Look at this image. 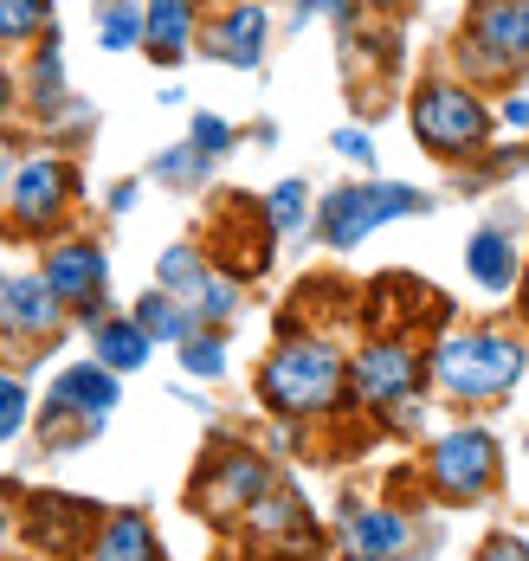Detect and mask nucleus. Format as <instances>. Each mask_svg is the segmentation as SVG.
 <instances>
[{
  "instance_id": "obj_2",
  "label": "nucleus",
  "mask_w": 529,
  "mask_h": 561,
  "mask_svg": "<svg viewBox=\"0 0 529 561\" xmlns=\"http://www.w3.org/2000/svg\"><path fill=\"white\" fill-rule=\"evenodd\" d=\"M265 407L272 413H323L336 388H343V362H336V348H323V342H285L272 362H265Z\"/></svg>"
},
{
  "instance_id": "obj_27",
  "label": "nucleus",
  "mask_w": 529,
  "mask_h": 561,
  "mask_svg": "<svg viewBox=\"0 0 529 561\" xmlns=\"http://www.w3.org/2000/svg\"><path fill=\"white\" fill-rule=\"evenodd\" d=\"M227 142H233V129L220 123V116H194V156L207 162V156H227Z\"/></svg>"
},
{
  "instance_id": "obj_11",
  "label": "nucleus",
  "mask_w": 529,
  "mask_h": 561,
  "mask_svg": "<svg viewBox=\"0 0 529 561\" xmlns=\"http://www.w3.org/2000/svg\"><path fill=\"white\" fill-rule=\"evenodd\" d=\"M0 323L13 336H46L59 330V297L46 290V278H0Z\"/></svg>"
},
{
  "instance_id": "obj_17",
  "label": "nucleus",
  "mask_w": 529,
  "mask_h": 561,
  "mask_svg": "<svg viewBox=\"0 0 529 561\" xmlns=\"http://www.w3.org/2000/svg\"><path fill=\"white\" fill-rule=\"evenodd\" d=\"M465 265H471V278L484 284V290H510V284H517V245H510L497 226H484V232L471 239Z\"/></svg>"
},
{
  "instance_id": "obj_12",
  "label": "nucleus",
  "mask_w": 529,
  "mask_h": 561,
  "mask_svg": "<svg viewBox=\"0 0 529 561\" xmlns=\"http://www.w3.org/2000/svg\"><path fill=\"white\" fill-rule=\"evenodd\" d=\"M46 290L59 297V304H91L97 290H104V252L97 245H65V252H53L46 259Z\"/></svg>"
},
{
  "instance_id": "obj_29",
  "label": "nucleus",
  "mask_w": 529,
  "mask_h": 561,
  "mask_svg": "<svg viewBox=\"0 0 529 561\" xmlns=\"http://www.w3.org/2000/svg\"><path fill=\"white\" fill-rule=\"evenodd\" d=\"M297 13L310 20V13H330V20H349L355 13V0H297Z\"/></svg>"
},
{
  "instance_id": "obj_5",
  "label": "nucleus",
  "mask_w": 529,
  "mask_h": 561,
  "mask_svg": "<svg viewBox=\"0 0 529 561\" xmlns=\"http://www.w3.org/2000/svg\"><path fill=\"white\" fill-rule=\"evenodd\" d=\"M497 478V439L491 433H446L439 446H433V484L446 491V497H478L484 484Z\"/></svg>"
},
{
  "instance_id": "obj_32",
  "label": "nucleus",
  "mask_w": 529,
  "mask_h": 561,
  "mask_svg": "<svg viewBox=\"0 0 529 561\" xmlns=\"http://www.w3.org/2000/svg\"><path fill=\"white\" fill-rule=\"evenodd\" d=\"M0 542H7V504H0Z\"/></svg>"
},
{
  "instance_id": "obj_15",
  "label": "nucleus",
  "mask_w": 529,
  "mask_h": 561,
  "mask_svg": "<svg viewBox=\"0 0 529 561\" xmlns=\"http://www.w3.org/2000/svg\"><path fill=\"white\" fill-rule=\"evenodd\" d=\"M394 549H407V523L394 510H355L349 516V556L388 561Z\"/></svg>"
},
{
  "instance_id": "obj_13",
  "label": "nucleus",
  "mask_w": 529,
  "mask_h": 561,
  "mask_svg": "<svg viewBox=\"0 0 529 561\" xmlns=\"http://www.w3.org/2000/svg\"><path fill=\"white\" fill-rule=\"evenodd\" d=\"M258 46H265V7H252V0H239L207 39V53L227 65H258Z\"/></svg>"
},
{
  "instance_id": "obj_24",
  "label": "nucleus",
  "mask_w": 529,
  "mask_h": 561,
  "mask_svg": "<svg viewBox=\"0 0 529 561\" xmlns=\"http://www.w3.org/2000/svg\"><path fill=\"white\" fill-rule=\"evenodd\" d=\"M181 362H187V375H220L227 368V342L220 336H181Z\"/></svg>"
},
{
  "instance_id": "obj_22",
  "label": "nucleus",
  "mask_w": 529,
  "mask_h": 561,
  "mask_svg": "<svg viewBox=\"0 0 529 561\" xmlns=\"http://www.w3.org/2000/svg\"><path fill=\"white\" fill-rule=\"evenodd\" d=\"M46 26V0H0V46H20Z\"/></svg>"
},
{
  "instance_id": "obj_7",
  "label": "nucleus",
  "mask_w": 529,
  "mask_h": 561,
  "mask_svg": "<svg viewBox=\"0 0 529 561\" xmlns=\"http://www.w3.org/2000/svg\"><path fill=\"white\" fill-rule=\"evenodd\" d=\"M413 381H419V355L401 348V342H375V348L355 355V388H361V400H375V407L407 400Z\"/></svg>"
},
{
  "instance_id": "obj_18",
  "label": "nucleus",
  "mask_w": 529,
  "mask_h": 561,
  "mask_svg": "<svg viewBox=\"0 0 529 561\" xmlns=\"http://www.w3.org/2000/svg\"><path fill=\"white\" fill-rule=\"evenodd\" d=\"M97 46H111V53L142 46V7L136 0H97Z\"/></svg>"
},
{
  "instance_id": "obj_34",
  "label": "nucleus",
  "mask_w": 529,
  "mask_h": 561,
  "mask_svg": "<svg viewBox=\"0 0 529 561\" xmlns=\"http://www.w3.org/2000/svg\"><path fill=\"white\" fill-rule=\"evenodd\" d=\"M0 104H7V78H0Z\"/></svg>"
},
{
  "instance_id": "obj_8",
  "label": "nucleus",
  "mask_w": 529,
  "mask_h": 561,
  "mask_svg": "<svg viewBox=\"0 0 529 561\" xmlns=\"http://www.w3.org/2000/svg\"><path fill=\"white\" fill-rule=\"evenodd\" d=\"M111 407H117V375H111V368H97V362H84V368H65L59 381H53V393H46V420L78 413L84 426H97Z\"/></svg>"
},
{
  "instance_id": "obj_31",
  "label": "nucleus",
  "mask_w": 529,
  "mask_h": 561,
  "mask_svg": "<svg viewBox=\"0 0 529 561\" xmlns=\"http://www.w3.org/2000/svg\"><path fill=\"white\" fill-rule=\"evenodd\" d=\"M504 123H510V129H529V104H524V98H517V104L504 111Z\"/></svg>"
},
{
  "instance_id": "obj_25",
  "label": "nucleus",
  "mask_w": 529,
  "mask_h": 561,
  "mask_svg": "<svg viewBox=\"0 0 529 561\" xmlns=\"http://www.w3.org/2000/svg\"><path fill=\"white\" fill-rule=\"evenodd\" d=\"M303 220H310V187H303V181H285V187L272 194V226H278V232H297Z\"/></svg>"
},
{
  "instance_id": "obj_19",
  "label": "nucleus",
  "mask_w": 529,
  "mask_h": 561,
  "mask_svg": "<svg viewBox=\"0 0 529 561\" xmlns=\"http://www.w3.org/2000/svg\"><path fill=\"white\" fill-rule=\"evenodd\" d=\"M97 355H104V368H111V375L142 368V362H149V336H142L136 323H97Z\"/></svg>"
},
{
  "instance_id": "obj_21",
  "label": "nucleus",
  "mask_w": 529,
  "mask_h": 561,
  "mask_svg": "<svg viewBox=\"0 0 529 561\" xmlns=\"http://www.w3.org/2000/svg\"><path fill=\"white\" fill-rule=\"evenodd\" d=\"M258 491H265V465H258V458H245V451H233V465L220 471V504H227V510H252Z\"/></svg>"
},
{
  "instance_id": "obj_4",
  "label": "nucleus",
  "mask_w": 529,
  "mask_h": 561,
  "mask_svg": "<svg viewBox=\"0 0 529 561\" xmlns=\"http://www.w3.org/2000/svg\"><path fill=\"white\" fill-rule=\"evenodd\" d=\"M419 207H426V194H419V187H394V181L343 187V194L323 201V239H330L336 252H349L355 239H368L375 226L401 220V214H419Z\"/></svg>"
},
{
  "instance_id": "obj_14",
  "label": "nucleus",
  "mask_w": 529,
  "mask_h": 561,
  "mask_svg": "<svg viewBox=\"0 0 529 561\" xmlns=\"http://www.w3.org/2000/svg\"><path fill=\"white\" fill-rule=\"evenodd\" d=\"M84 529H91V504H71V497H39L33 504V542L53 549V556H71Z\"/></svg>"
},
{
  "instance_id": "obj_1",
  "label": "nucleus",
  "mask_w": 529,
  "mask_h": 561,
  "mask_svg": "<svg viewBox=\"0 0 529 561\" xmlns=\"http://www.w3.org/2000/svg\"><path fill=\"white\" fill-rule=\"evenodd\" d=\"M524 368H529L524 342L491 336V330L446 336V342H439V355H433L439 388L459 393V400H491V393H510L517 381H524Z\"/></svg>"
},
{
  "instance_id": "obj_30",
  "label": "nucleus",
  "mask_w": 529,
  "mask_h": 561,
  "mask_svg": "<svg viewBox=\"0 0 529 561\" xmlns=\"http://www.w3.org/2000/svg\"><path fill=\"white\" fill-rule=\"evenodd\" d=\"M478 561H529V549H524V542H491Z\"/></svg>"
},
{
  "instance_id": "obj_33",
  "label": "nucleus",
  "mask_w": 529,
  "mask_h": 561,
  "mask_svg": "<svg viewBox=\"0 0 529 561\" xmlns=\"http://www.w3.org/2000/svg\"><path fill=\"white\" fill-rule=\"evenodd\" d=\"M375 7H407V0H375Z\"/></svg>"
},
{
  "instance_id": "obj_23",
  "label": "nucleus",
  "mask_w": 529,
  "mask_h": 561,
  "mask_svg": "<svg viewBox=\"0 0 529 561\" xmlns=\"http://www.w3.org/2000/svg\"><path fill=\"white\" fill-rule=\"evenodd\" d=\"M187 297H194V304H187V317H207V323L233 317V284H227V278H214V272H207L200 284H194Z\"/></svg>"
},
{
  "instance_id": "obj_28",
  "label": "nucleus",
  "mask_w": 529,
  "mask_h": 561,
  "mask_svg": "<svg viewBox=\"0 0 529 561\" xmlns=\"http://www.w3.org/2000/svg\"><path fill=\"white\" fill-rule=\"evenodd\" d=\"M336 149H343V156H349V162H361V169H368V162H375V142H368V136H361V129H343V136H336Z\"/></svg>"
},
{
  "instance_id": "obj_9",
  "label": "nucleus",
  "mask_w": 529,
  "mask_h": 561,
  "mask_svg": "<svg viewBox=\"0 0 529 561\" xmlns=\"http://www.w3.org/2000/svg\"><path fill=\"white\" fill-rule=\"evenodd\" d=\"M65 194H71V169H65V162H53V156L26 162V169L13 174V220L46 226L65 207Z\"/></svg>"
},
{
  "instance_id": "obj_20",
  "label": "nucleus",
  "mask_w": 529,
  "mask_h": 561,
  "mask_svg": "<svg viewBox=\"0 0 529 561\" xmlns=\"http://www.w3.org/2000/svg\"><path fill=\"white\" fill-rule=\"evenodd\" d=\"M187 323H194V317L181 310V304L169 297V290H156V297H142V310H136V330H142L149 342H181V336H194Z\"/></svg>"
},
{
  "instance_id": "obj_26",
  "label": "nucleus",
  "mask_w": 529,
  "mask_h": 561,
  "mask_svg": "<svg viewBox=\"0 0 529 561\" xmlns=\"http://www.w3.org/2000/svg\"><path fill=\"white\" fill-rule=\"evenodd\" d=\"M26 426V388L13 375H0V439H13Z\"/></svg>"
},
{
  "instance_id": "obj_3",
  "label": "nucleus",
  "mask_w": 529,
  "mask_h": 561,
  "mask_svg": "<svg viewBox=\"0 0 529 561\" xmlns=\"http://www.w3.org/2000/svg\"><path fill=\"white\" fill-rule=\"evenodd\" d=\"M413 136L433 149V156H471L484 136H491V116L484 104L459 91V84H426L413 98Z\"/></svg>"
},
{
  "instance_id": "obj_10",
  "label": "nucleus",
  "mask_w": 529,
  "mask_h": 561,
  "mask_svg": "<svg viewBox=\"0 0 529 561\" xmlns=\"http://www.w3.org/2000/svg\"><path fill=\"white\" fill-rule=\"evenodd\" d=\"M194 20H200V0H149L142 7V46L156 65H181L194 46Z\"/></svg>"
},
{
  "instance_id": "obj_16",
  "label": "nucleus",
  "mask_w": 529,
  "mask_h": 561,
  "mask_svg": "<svg viewBox=\"0 0 529 561\" xmlns=\"http://www.w3.org/2000/svg\"><path fill=\"white\" fill-rule=\"evenodd\" d=\"M91 561H156V536H149V523H142L136 510L111 516V523L97 529V542H91Z\"/></svg>"
},
{
  "instance_id": "obj_6",
  "label": "nucleus",
  "mask_w": 529,
  "mask_h": 561,
  "mask_svg": "<svg viewBox=\"0 0 529 561\" xmlns=\"http://www.w3.org/2000/svg\"><path fill=\"white\" fill-rule=\"evenodd\" d=\"M471 46L484 65H529V0H484L471 20Z\"/></svg>"
}]
</instances>
